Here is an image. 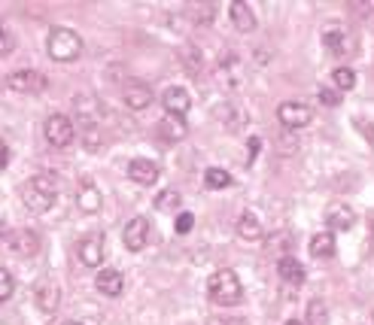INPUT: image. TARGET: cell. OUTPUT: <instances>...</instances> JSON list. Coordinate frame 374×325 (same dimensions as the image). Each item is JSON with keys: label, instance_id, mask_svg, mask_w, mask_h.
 Here are the masks:
<instances>
[{"label": "cell", "instance_id": "6da1fadb", "mask_svg": "<svg viewBox=\"0 0 374 325\" xmlns=\"http://www.w3.org/2000/svg\"><path fill=\"white\" fill-rule=\"evenodd\" d=\"M55 198H58V182H55V177H49V174L31 177L22 186V204H25V210H31V213H49L55 207Z\"/></svg>", "mask_w": 374, "mask_h": 325}, {"label": "cell", "instance_id": "7a4b0ae2", "mask_svg": "<svg viewBox=\"0 0 374 325\" xmlns=\"http://www.w3.org/2000/svg\"><path fill=\"white\" fill-rule=\"evenodd\" d=\"M207 295L219 307H238L244 301V286H240L235 271H216L207 280Z\"/></svg>", "mask_w": 374, "mask_h": 325}, {"label": "cell", "instance_id": "3957f363", "mask_svg": "<svg viewBox=\"0 0 374 325\" xmlns=\"http://www.w3.org/2000/svg\"><path fill=\"white\" fill-rule=\"evenodd\" d=\"M46 52L58 64H67V61H76L83 55V37L70 28H52L46 37Z\"/></svg>", "mask_w": 374, "mask_h": 325}, {"label": "cell", "instance_id": "277c9868", "mask_svg": "<svg viewBox=\"0 0 374 325\" xmlns=\"http://www.w3.org/2000/svg\"><path fill=\"white\" fill-rule=\"evenodd\" d=\"M43 134H46V140H49V146L67 149L70 143H74V134H76L74 119L64 116V113H52V116L46 119V125H43Z\"/></svg>", "mask_w": 374, "mask_h": 325}, {"label": "cell", "instance_id": "5b68a950", "mask_svg": "<svg viewBox=\"0 0 374 325\" xmlns=\"http://www.w3.org/2000/svg\"><path fill=\"white\" fill-rule=\"evenodd\" d=\"M6 85L13 88L16 95H40V91H46L49 76H43L34 67H25V70H16V73H9L6 76Z\"/></svg>", "mask_w": 374, "mask_h": 325}, {"label": "cell", "instance_id": "8992f818", "mask_svg": "<svg viewBox=\"0 0 374 325\" xmlns=\"http://www.w3.org/2000/svg\"><path fill=\"white\" fill-rule=\"evenodd\" d=\"M277 119H280V125H283V128H289V131H301V128H308V125H310L313 110H310L308 104H301V100H283V104L277 107Z\"/></svg>", "mask_w": 374, "mask_h": 325}, {"label": "cell", "instance_id": "52a82bcc", "mask_svg": "<svg viewBox=\"0 0 374 325\" xmlns=\"http://www.w3.org/2000/svg\"><path fill=\"white\" fill-rule=\"evenodd\" d=\"M4 243L9 247V252L13 256H22V259H31L40 252V247H43V240H40L37 231L31 228H18V231H6V237Z\"/></svg>", "mask_w": 374, "mask_h": 325}, {"label": "cell", "instance_id": "ba28073f", "mask_svg": "<svg viewBox=\"0 0 374 325\" xmlns=\"http://www.w3.org/2000/svg\"><path fill=\"white\" fill-rule=\"evenodd\" d=\"M76 256L86 268H100L107 249H104V235H86L83 240L76 243Z\"/></svg>", "mask_w": 374, "mask_h": 325}, {"label": "cell", "instance_id": "9c48e42d", "mask_svg": "<svg viewBox=\"0 0 374 325\" xmlns=\"http://www.w3.org/2000/svg\"><path fill=\"white\" fill-rule=\"evenodd\" d=\"M74 119L83 125H98L104 119V104L95 95H76L74 98Z\"/></svg>", "mask_w": 374, "mask_h": 325}, {"label": "cell", "instance_id": "30bf717a", "mask_svg": "<svg viewBox=\"0 0 374 325\" xmlns=\"http://www.w3.org/2000/svg\"><path fill=\"white\" fill-rule=\"evenodd\" d=\"M158 177H161V170L156 161H149V158H134L128 165V179L137 182V186H156Z\"/></svg>", "mask_w": 374, "mask_h": 325}, {"label": "cell", "instance_id": "8fae6325", "mask_svg": "<svg viewBox=\"0 0 374 325\" xmlns=\"http://www.w3.org/2000/svg\"><path fill=\"white\" fill-rule=\"evenodd\" d=\"M34 304H37L40 313H55L58 304H62V289H58V283H52V280L40 283L34 289Z\"/></svg>", "mask_w": 374, "mask_h": 325}, {"label": "cell", "instance_id": "7c38bea8", "mask_svg": "<svg viewBox=\"0 0 374 325\" xmlns=\"http://www.w3.org/2000/svg\"><path fill=\"white\" fill-rule=\"evenodd\" d=\"M161 100H165V113H168V116H180V119H186V113L192 110V98H189V91H186V88H180V85L165 88Z\"/></svg>", "mask_w": 374, "mask_h": 325}, {"label": "cell", "instance_id": "4fadbf2b", "mask_svg": "<svg viewBox=\"0 0 374 325\" xmlns=\"http://www.w3.org/2000/svg\"><path fill=\"white\" fill-rule=\"evenodd\" d=\"M122 240H125V247L131 249V252H140L146 247V240H149V222L144 219V216H134L125 225V231H122Z\"/></svg>", "mask_w": 374, "mask_h": 325}, {"label": "cell", "instance_id": "5bb4252c", "mask_svg": "<svg viewBox=\"0 0 374 325\" xmlns=\"http://www.w3.org/2000/svg\"><path fill=\"white\" fill-rule=\"evenodd\" d=\"M322 46H326L332 55H347L353 49V40L347 34V28L329 25V28H322Z\"/></svg>", "mask_w": 374, "mask_h": 325}, {"label": "cell", "instance_id": "9a60e30c", "mask_svg": "<svg viewBox=\"0 0 374 325\" xmlns=\"http://www.w3.org/2000/svg\"><path fill=\"white\" fill-rule=\"evenodd\" d=\"M326 225H329L332 235H335V231H350L356 225V213H353L350 204H332L326 210Z\"/></svg>", "mask_w": 374, "mask_h": 325}, {"label": "cell", "instance_id": "2e32d148", "mask_svg": "<svg viewBox=\"0 0 374 325\" xmlns=\"http://www.w3.org/2000/svg\"><path fill=\"white\" fill-rule=\"evenodd\" d=\"M95 286H98L100 295L119 298L122 295V289H125V277H122V271H116V268H104V271H98Z\"/></svg>", "mask_w": 374, "mask_h": 325}, {"label": "cell", "instance_id": "e0dca14e", "mask_svg": "<svg viewBox=\"0 0 374 325\" xmlns=\"http://www.w3.org/2000/svg\"><path fill=\"white\" fill-rule=\"evenodd\" d=\"M122 104L131 110V113H144V110L153 104V91H149V85L134 83L122 91Z\"/></svg>", "mask_w": 374, "mask_h": 325}, {"label": "cell", "instance_id": "ac0fdd59", "mask_svg": "<svg viewBox=\"0 0 374 325\" xmlns=\"http://www.w3.org/2000/svg\"><path fill=\"white\" fill-rule=\"evenodd\" d=\"M277 273H280L283 283H289V286H301V283H305V265L292 256H283L277 261Z\"/></svg>", "mask_w": 374, "mask_h": 325}, {"label": "cell", "instance_id": "d6986e66", "mask_svg": "<svg viewBox=\"0 0 374 325\" xmlns=\"http://www.w3.org/2000/svg\"><path fill=\"white\" fill-rule=\"evenodd\" d=\"M158 134L165 137V140H170V143H177V140L189 137V125H186V119L168 116V113H165V119L158 122Z\"/></svg>", "mask_w": 374, "mask_h": 325}, {"label": "cell", "instance_id": "ffe728a7", "mask_svg": "<svg viewBox=\"0 0 374 325\" xmlns=\"http://www.w3.org/2000/svg\"><path fill=\"white\" fill-rule=\"evenodd\" d=\"M228 16H231V22H235V28L240 30V34H252L256 30V13L247 6V4H231L228 6Z\"/></svg>", "mask_w": 374, "mask_h": 325}, {"label": "cell", "instance_id": "44dd1931", "mask_svg": "<svg viewBox=\"0 0 374 325\" xmlns=\"http://www.w3.org/2000/svg\"><path fill=\"white\" fill-rule=\"evenodd\" d=\"M100 204H104V198H100L98 186H92V182H83V186H79V191H76V207L92 216V213L100 210Z\"/></svg>", "mask_w": 374, "mask_h": 325}, {"label": "cell", "instance_id": "7402d4cb", "mask_svg": "<svg viewBox=\"0 0 374 325\" xmlns=\"http://www.w3.org/2000/svg\"><path fill=\"white\" fill-rule=\"evenodd\" d=\"M238 235L244 240H262V237H265V228H262L256 213H250V210L240 213V216H238Z\"/></svg>", "mask_w": 374, "mask_h": 325}, {"label": "cell", "instance_id": "603a6c76", "mask_svg": "<svg viewBox=\"0 0 374 325\" xmlns=\"http://www.w3.org/2000/svg\"><path fill=\"white\" fill-rule=\"evenodd\" d=\"M335 235L332 231H320V235H313L310 237V256L313 259H332L335 256Z\"/></svg>", "mask_w": 374, "mask_h": 325}, {"label": "cell", "instance_id": "cb8c5ba5", "mask_svg": "<svg viewBox=\"0 0 374 325\" xmlns=\"http://www.w3.org/2000/svg\"><path fill=\"white\" fill-rule=\"evenodd\" d=\"M180 64H183V70L186 73H201V67H204V55H201V49L198 46H192V43H183L180 46Z\"/></svg>", "mask_w": 374, "mask_h": 325}, {"label": "cell", "instance_id": "d4e9b609", "mask_svg": "<svg viewBox=\"0 0 374 325\" xmlns=\"http://www.w3.org/2000/svg\"><path fill=\"white\" fill-rule=\"evenodd\" d=\"M216 79H222L226 85H240V76H238V58L235 55H228L226 61L219 64V70H216Z\"/></svg>", "mask_w": 374, "mask_h": 325}, {"label": "cell", "instance_id": "484cf974", "mask_svg": "<svg viewBox=\"0 0 374 325\" xmlns=\"http://www.w3.org/2000/svg\"><path fill=\"white\" fill-rule=\"evenodd\" d=\"M204 186L207 189H228L231 186V174L228 170H222V167H207L204 170Z\"/></svg>", "mask_w": 374, "mask_h": 325}, {"label": "cell", "instance_id": "4316f807", "mask_svg": "<svg viewBox=\"0 0 374 325\" xmlns=\"http://www.w3.org/2000/svg\"><path fill=\"white\" fill-rule=\"evenodd\" d=\"M308 325H329V307L322 298H313L308 304Z\"/></svg>", "mask_w": 374, "mask_h": 325}, {"label": "cell", "instance_id": "83f0119b", "mask_svg": "<svg viewBox=\"0 0 374 325\" xmlns=\"http://www.w3.org/2000/svg\"><path fill=\"white\" fill-rule=\"evenodd\" d=\"M180 204H183V198H180L177 189H165V191H161V195L156 198V210H158V213H170V210H177Z\"/></svg>", "mask_w": 374, "mask_h": 325}, {"label": "cell", "instance_id": "f1b7e54d", "mask_svg": "<svg viewBox=\"0 0 374 325\" xmlns=\"http://www.w3.org/2000/svg\"><path fill=\"white\" fill-rule=\"evenodd\" d=\"M219 116H222V122H226L228 131H238L240 125H247V110H238V107H231V104L222 110Z\"/></svg>", "mask_w": 374, "mask_h": 325}, {"label": "cell", "instance_id": "f546056e", "mask_svg": "<svg viewBox=\"0 0 374 325\" xmlns=\"http://www.w3.org/2000/svg\"><path fill=\"white\" fill-rule=\"evenodd\" d=\"M332 83H335L338 91H350L353 85H356V73H353L350 67H335L332 70Z\"/></svg>", "mask_w": 374, "mask_h": 325}, {"label": "cell", "instance_id": "4dcf8cb0", "mask_svg": "<svg viewBox=\"0 0 374 325\" xmlns=\"http://www.w3.org/2000/svg\"><path fill=\"white\" fill-rule=\"evenodd\" d=\"M214 16H216L214 4H201V6L192 9V22H195V25H210V22H214Z\"/></svg>", "mask_w": 374, "mask_h": 325}, {"label": "cell", "instance_id": "1f68e13d", "mask_svg": "<svg viewBox=\"0 0 374 325\" xmlns=\"http://www.w3.org/2000/svg\"><path fill=\"white\" fill-rule=\"evenodd\" d=\"M13 289H16V280H13V273H9L6 268H0V304L13 298Z\"/></svg>", "mask_w": 374, "mask_h": 325}, {"label": "cell", "instance_id": "d6a6232c", "mask_svg": "<svg viewBox=\"0 0 374 325\" xmlns=\"http://www.w3.org/2000/svg\"><path fill=\"white\" fill-rule=\"evenodd\" d=\"M13 52H16V37L9 34L6 28H0V58L13 55Z\"/></svg>", "mask_w": 374, "mask_h": 325}, {"label": "cell", "instance_id": "836d02e7", "mask_svg": "<svg viewBox=\"0 0 374 325\" xmlns=\"http://www.w3.org/2000/svg\"><path fill=\"white\" fill-rule=\"evenodd\" d=\"M317 98H320L322 107H338L341 104V95L338 91H332V88H317Z\"/></svg>", "mask_w": 374, "mask_h": 325}, {"label": "cell", "instance_id": "e575fe53", "mask_svg": "<svg viewBox=\"0 0 374 325\" xmlns=\"http://www.w3.org/2000/svg\"><path fill=\"white\" fill-rule=\"evenodd\" d=\"M192 225H195V216H192V213H180V216H177V235H189V231H192Z\"/></svg>", "mask_w": 374, "mask_h": 325}, {"label": "cell", "instance_id": "d590c367", "mask_svg": "<svg viewBox=\"0 0 374 325\" xmlns=\"http://www.w3.org/2000/svg\"><path fill=\"white\" fill-rule=\"evenodd\" d=\"M353 122H356L359 134H366V137H368V143L374 146V128H371V122H366V119H353Z\"/></svg>", "mask_w": 374, "mask_h": 325}, {"label": "cell", "instance_id": "8d00e7d4", "mask_svg": "<svg viewBox=\"0 0 374 325\" xmlns=\"http://www.w3.org/2000/svg\"><path fill=\"white\" fill-rule=\"evenodd\" d=\"M6 165H9V149H6L4 140H0V170H4Z\"/></svg>", "mask_w": 374, "mask_h": 325}, {"label": "cell", "instance_id": "74e56055", "mask_svg": "<svg viewBox=\"0 0 374 325\" xmlns=\"http://www.w3.org/2000/svg\"><path fill=\"white\" fill-rule=\"evenodd\" d=\"M214 325H250V322H247V319H238V317H228V319L214 322Z\"/></svg>", "mask_w": 374, "mask_h": 325}, {"label": "cell", "instance_id": "f35d334b", "mask_svg": "<svg viewBox=\"0 0 374 325\" xmlns=\"http://www.w3.org/2000/svg\"><path fill=\"white\" fill-rule=\"evenodd\" d=\"M0 237H6V222H4V216H0Z\"/></svg>", "mask_w": 374, "mask_h": 325}, {"label": "cell", "instance_id": "ab89813d", "mask_svg": "<svg viewBox=\"0 0 374 325\" xmlns=\"http://www.w3.org/2000/svg\"><path fill=\"white\" fill-rule=\"evenodd\" d=\"M286 325H305V322H298V319H289Z\"/></svg>", "mask_w": 374, "mask_h": 325}, {"label": "cell", "instance_id": "60d3db41", "mask_svg": "<svg viewBox=\"0 0 374 325\" xmlns=\"http://www.w3.org/2000/svg\"><path fill=\"white\" fill-rule=\"evenodd\" d=\"M64 325H83V322H64Z\"/></svg>", "mask_w": 374, "mask_h": 325}]
</instances>
